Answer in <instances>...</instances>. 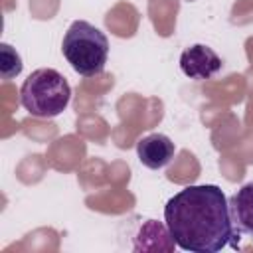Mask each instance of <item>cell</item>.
Wrapping results in <instances>:
<instances>
[{
    "instance_id": "6da1fadb",
    "label": "cell",
    "mask_w": 253,
    "mask_h": 253,
    "mask_svg": "<svg viewBox=\"0 0 253 253\" xmlns=\"http://www.w3.org/2000/svg\"><path fill=\"white\" fill-rule=\"evenodd\" d=\"M164 221L174 243L192 253H215L237 247L229 200L215 184L186 186L164 206Z\"/></svg>"
},
{
    "instance_id": "7a4b0ae2",
    "label": "cell",
    "mask_w": 253,
    "mask_h": 253,
    "mask_svg": "<svg viewBox=\"0 0 253 253\" xmlns=\"http://www.w3.org/2000/svg\"><path fill=\"white\" fill-rule=\"evenodd\" d=\"M71 101V87L67 79L51 67L32 71L20 87L22 107L38 119H53L61 115Z\"/></svg>"
},
{
    "instance_id": "3957f363",
    "label": "cell",
    "mask_w": 253,
    "mask_h": 253,
    "mask_svg": "<svg viewBox=\"0 0 253 253\" xmlns=\"http://www.w3.org/2000/svg\"><path fill=\"white\" fill-rule=\"evenodd\" d=\"M61 51L75 73L93 77L103 73L109 57L107 36L87 20H75L61 42Z\"/></svg>"
},
{
    "instance_id": "277c9868",
    "label": "cell",
    "mask_w": 253,
    "mask_h": 253,
    "mask_svg": "<svg viewBox=\"0 0 253 253\" xmlns=\"http://www.w3.org/2000/svg\"><path fill=\"white\" fill-rule=\"evenodd\" d=\"M180 69L186 77L204 81V79H211L221 69V59L211 47L204 43H194L182 51Z\"/></svg>"
},
{
    "instance_id": "5b68a950",
    "label": "cell",
    "mask_w": 253,
    "mask_h": 253,
    "mask_svg": "<svg viewBox=\"0 0 253 253\" xmlns=\"http://www.w3.org/2000/svg\"><path fill=\"white\" fill-rule=\"evenodd\" d=\"M174 152H176L174 142L162 132L146 134L136 144V156L140 164L150 170H158L170 164V160L174 158Z\"/></svg>"
},
{
    "instance_id": "8992f818",
    "label": "cell",
    "mask_w": 253,
    "mask_h": 253,
    "mask_svg": "<svg viewBox=\"0 0 253 253\" xmlns=\"http://www.w3.org/2000/svg\"><path fill=\"white\" fill-rule=\"evenodd\" d=\"M229 211L239 233L253 237V182L243 184L229 198Z\"/></svg>"
},
{
    "instance_id": "52a82bcc",
    "label": "cell",
    "mask_w": 253,
    "mask_h": 253,
    "mask_svg": "<svg viewBox=\"0 0 253 253\" xmlns=\"http://www.w3.org/2000/svg\"><path fill=\"white\" fill-rule=\"evenodd\" d=\"M0 61H2L0 67H2V79L4 81L22 73V67H24L22 57L10 43H0Z\"/></svg>"
}]
</instances>
